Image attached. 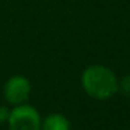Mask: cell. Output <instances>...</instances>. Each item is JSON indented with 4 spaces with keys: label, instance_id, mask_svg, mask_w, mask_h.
I'll list each match as a JSON object with an SVG mask.
<instances>
[{
    "label": "cell",
    "instance_id": "277c9868",
    "mask_svg": "<svg viewBox=\"0 0 130 130\" xmlns=\"http://www.w3.org/2000/svg\"><path fill=\"white\" fill-rule=\"evenodd\" d=\"M41 130H70V123L66 116L60 113H52L42 122Z\"/></svg>",
    "mask_w": 130,
    "mask_h": 130
},
{
    "label": "cell",
    "instance_id": "3957f363",
    "mask_svg": "<svg viewBox=\"0 0 130 130\" xmlns=\"http://www.w3.org/2000/svg\"><path fill=\"white\" fill-rule=\"evenodd\" d=\"M3 92L6 101L10 105H23L31 95V83L24 76H13L6 81Z\"/></svg>",
    "mask_w": 130,
    "mask_h": 130
},
{
    "label": "cell",
    "instance_id": "8992f818",
    "mask_svg": "<svg viewBox=\"0 0 130 130\" xmlns=\"http://www.w3.org/2000/svg\"><path fill=\"white\" fill-rule=\"evenodd\" d=\"M10 113H11V109H10L9 106H6V105H0V123L9 120Z\"/></svg>",
    "mask_w": 130,
    "mask_h": 130
},
{
    "label": "cell",
    "instance_id": "6da1fadb",
    "mask_svg": "<svg viewBox=\"0 0 130 130\" xmlns=\"http://www.w3.org/2000/svg\"><path fill=\"white\" fill-rule=\"evenodd\" d=\"M81 84L84 91L95 99H108L119 91V80L109 67L92 64L83 71Z\"/></svg>",
    "mask_w": 130,
    "mask_h": 130
},
{
    "label": "cell",
    "instance_id": "5b68a950",
    "mask_svg": "<svg viewBox=\"0 0 130 130\" xmlns=\"http://www.w3.org/2000/svg\"><path fill=\"white\" fill-rule=\"evenodd\" d=\"M119 90H120L124 95L130 96V74L124 76L123 78L119 81Z\"/></svg>",
    "mask_w": 130,
    "mask_h": 130
},
{
    "label": "cell",
    "instance_id": "7a4b0ae2",
    "mask_svg": "<svg viewBox=\"0 0 130 130\" xmlns=\"http://www.w3.org/2000/svg\"><path fill=\"white\" fill-rule=\"evenodd\" d=\"M7 123L9 130H41L42 126V120L38 110L27 104L14 106Z\"/></svg>",
    "mask_w": 130,
    "mask_h": 130
}]
</instances>
